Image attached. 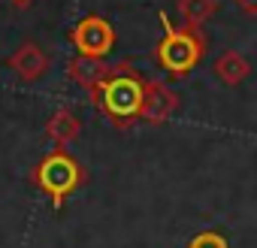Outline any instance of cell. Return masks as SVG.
<instances>
[{
	"mask_svg": "<svg viewBox=\"0 0 257 248\" xmlns=\"http://www.w3.org/2000/svg\"><path fill=\"white\" fill-rule=\"evenodd\" d=\"M143 97H146V79L140 76V70H134L131 61L115 64L109 76L97 85V91H91V103L115 128H124V131L140 121Z\"/></svg>",
	"mask_w": 257,
	"mask_h": 248,
	"instance_id": "obj_1",
	"label": "cell"
},
{
	"mask_svg": "<svg viewBox=\"0 0 257 248\" xmlns=\"http://www.w3.org/2000/svg\"><path fill=\"white\" fill-rule=\"evenodd\" d=\"M31 182L37 185V191L52 203V209H61L85 182H88V173L85 167L67 152V149H55L49 152L31 173Z\"/></svg>",
	"mask_w": 257,
	"mask_h": 248,
	"instance_id": "obj_2",
	"label": "cell"
},
{
	"mask_svg": "<svg viewBox=\"0 0 257 248\" xmlns=\"http://www.w3.org/2000/svg\"><path fill=\"white\" fill-rule=\"evenodd\" d=\"M206 37L203 31H191L182 25H170L164 19V40L155 49V61L164 73H170V79H185L191 70H197L206 58Z\"/></svg>",
	"mask_w": 257,
	"mask_h": 248,
	"instance_id": "obj_3",
	"label": "cell"
},
{
	"mask_svg": "<svg viewBox=\"0 0 257 248\" xmlns=\"http://www.w3.org/2000/svg\"><path fill=\"white\" fill-rule=\"evenodd\" d=\"M70 43L76 46L79 55L106 58V55L115 49V31H112V25H109L103 16H85V19L73 28Z\"/></svg>",
	"mask_w": 257,
	"mask_h": 248,
	"instance_id": "obj_4",
	"label": "cell"
},
{
	"mask_svg": "<svg viewBox=\"0 0 257 248\" xmlns=\"http://www.w3.org/2000/svg\"><path fill=\"white\" fill-rule=\"evenodd\" d=\"M182 106V97L167 85V82H146V97H143V109H140V121L146 124H167Z\"/></svg>",
	"mask_w": 257,
	"mask_h": 248,
	"instance_id": "obj_5",
	"label": "cell"
},
{
	"mask_svg": "<svg viewBox=\"0 0 257 248\" xmlns=\"http://www.w3.org/2000/svg\"><path fill=\"white\" fill-rule=\"evenodd\" d=\"M7 70H13L16 79H22L25 85H34V82H40V79L52 70V58L43 52L40 43L25 40V43L7 58Z\"/></svg>",
	"mask_w": 257,
	"mask_h": 248,
	"instance_id": "obj_6",
	"label": "cell"
},
{
	"mask_svg": "<svg viewBox=\"0 0 257 248\" xmlns=\"http://www.w3.org/2000/svg\"><path fill=\"white\" fill-rule=\"evenodd\" d=\"M46 137L55 143V149H70L82 137V118L70 106H58L46 118Z\"/></svg>",
	"mask_w": 257,
	"mask_h": 248,
	"instance_id": "obj_7",
	"label": "cell"
},
{
	"mask_svg": "<svg viewBox=\"0 0 257 248\" xmlns=\"http://www.w3.org/2000/svg\"><path fill=\"white\" fill-rule=\"evenodd\" d=\"M109 64H106V58H91V55H76V58H70V64H67V76H70V82H76L79 88H85L88 94L91 91H97V85L109 76Z\"/></svg>",
	"mask_w": 257,
	"mask_h": 248,
	"instance_id": "obj_8",
	"label": "cell"
},
{
	"mask_svg": "<svg viewBox=\"0 0 257 248\" xmlns=\"http://www.w3.org/2000/svg\"><path fill=\"white\" fill-rule=\"evenodd\" d=\"M212 73H215V79H218L221 85L236 88V85H242V82L251 76V64H248V58H245L242 52L227 49V52H221V55L215 58Z\"/></svg>",
	"mask_w": 257,
	"mask_h": 248,
	"instance_id": "obj_9",
	"label": "cell"
},
{
	"mask_svg": "<svg viewBox=\"0 0 257 248\" xmlns=\"http://www.w3.org/2000/svg\"><path fill=\"white\" fill-rule=\"evenodd\" d=\"M176 13H179V25H182V28L200 31V28L218 13V0H179V4H176Z\"/></svg>",
	"mask_w": 257,
	"mask_h": 248,
	"instance_id": "obj_10",
	"label": "cell"
},
{
	"mask_svg": "<svg viewBox=\"0 0 257 248\" xmlns=\"http://www.w3.org/2000/svg\"><path fill=\"white\" fill-rule=\"evenodd\" d=\"M188 248H230V242H227V236L218 233V230H203V233H197V236L188 242Z\"/></svg>",
	"mask_w": 257,
	"mask_h": 248,
	"instance_id": "obj_11",
	"label": "cell"
},
{
	"mask_svg": "<svg viewBox=\"0 0 257 248\" xmlns=\"http://www.w3.org/2000/svg\"><path fill=\"white\" fill-rule=\"evenodd\" d=\"M236 7L248 16H257V0H236Z\"/></svg>",
	"mask_w": 257,
	"mask_h": 248,
	"instance_id": "obj_12",
	"label": "cell"
},
{
	"mask_svg": "<svg viewBox=\"0 0 257 248\" xmlns=\"http://www.w3.org/2000/svg\"><path fill=\"white\" fill-rule=\"evenodd\" d=\"M34 4H37V0H10V7H13V10H31Z\"/></svg>",
	"mask_w": 257,
	"mask_h": 248,
	"instance_id": "obj_13",
	"label": "cell"
}]
</instances>
